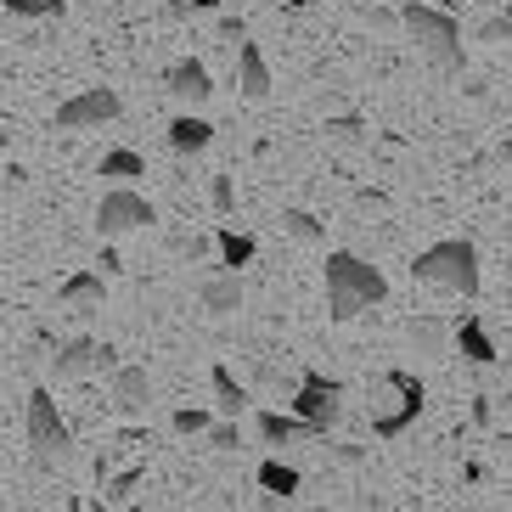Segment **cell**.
I'll return each mask as SVG.
<instances>
[{
	"instance_id": "obj_1",
	"label": "cell",
	"mask_w": 512,
	"mask_h": 512,
	"mask_svg": "<svg viewBox=\"0 0 512 512\" xmlns=\"http://www.w3.org/2000/svg\"><path fill=\"white\" fill-rule=\"evenodd\" d=\"M383 299H389V282H383L377 265H366L361 254H327V310H332V321H355Z\"/></svg>"
},
{
	"instance_id": "obj_2",
	"label": "cell",
	"mask_w": 512,
	"mask_h": 512,
	"mask_svg": "<svg viewBox=\"0 0 512 512\" xmlns=\"http://www.w3.org/2000/svg\"><path fill=\"white\" fill-rule=\"evenodd\" d=\"M411 276L428 287H445V293H462V299H479V248L467 237H445L434 248H422Z\"/></svg>"
},
{
	"instance_id": "obj_3",
	"label": "cell",
	"mask_w": 512,
	"mask_h": 512,
	"mask_svg": "<svg viewBox=\"0 0 512 512\" xmlns=\"http://www.w3.org/2000/svg\"><path fill=\"white\" fill-rule=\"evenodd\" d=\"M400 29H406L411 40H417V51H428L439 68H451V74H462V68H467L462 29H456L451 12H434V6H406V12H400Z\"/></svg>"
},
{
	"instance_id": "obj_4",
	"label": "cell",
	"mask_w": 512,
	"mask_h": 512,
	"mask_svg": "<svg viewBox=\"0 0 512 512\" xmlns=\"http://www.w3.org/2000/svg\"><path fill=\"white\" fill-rule=\"evenodd\" d=\"M29 445H34V467L40 473H51L57 462H68V422L57 417V400H51V389H34L29 394Z\"/></svg>"
},
{
	"instance_id": "obj_5",
	"label": "cell",
	"mask_w": 512,
	"mask_h": 512,
	"mask_svg": "<svg viewBox=\"0 0 512 512\" xmlns=\"http://www.w3.org/2000/svg\"><path fill=\"white\" fill-rule=\"evenodd\" d=\"M141 226H152V203L119 181L102 197V209H96V231H102V237H130V231H141Z\"/></svg>"
},
{
	"instance_id": "obj_6",
	"label": "cell",
	"mask_w": 512,
	"mask_h": 512,
	"mask_svg": "<svg viewBox=\"0 0 512 512\" xmlns=\"http://www.w3.org/2000/svg\"><path fill=\"white\" fill-rule=\"evenodd\" d=\"M338 400H344V389H338V383H332V377L310 372V377H304V383H299V400H293V417L316 422L321 434H327L332 422L344 417V406H338Z\"/></svg>"
},
{
	"instance_id": "obj_7",
	"label": "cell",
	"mask_w": 512,
	"mask_h": 512,
	"mask_svg": "<svg viewBox=\"0 0 512 512\" xmlns=\"http://www.w3.org/2000/svg\"><path fill=\"white\" fill-rule=\"evenodd\" d=\"M119 91H107V85H96V91H79L68 96V102L57 107V124L62 130H91V124H113L119 119Z\"/></svg>"
},
{
	"instance_id": "obj_8",
	"label": "cell",
	"mask_w": 512,
	"mask_h": 512,
	"mask_svg": "<svg viewBox=\"0 0 512 512\" xmlns=\"http://www.w3.org/2000/svg\"><path fill=\"white\" fill-rule=\"evenodd\" d=\"M383 383H389V389L400 394V411H389V417H372V428H377L383 439H400V434L411 428V422H417V411H422V383H417L411 372H389Z\"/></svg>"
},
{
	"instance_id": "obj_9",
	"label": "cell",
	"mask_w": 512,
	"mask_h": 512,
	"mask_svg": "<svg viewBox=\"0 0 512 512\" xmlns=\"http://www.w3.org/2000/svg\"><path fill=\"white\" fill-rule=\"evenodd\" d=\"M169 96H175V102H186V107H203L214 96V79H209V68H203V62H175V68H169Z\"/></svg>"
},
{
	"instance_id": "obj_10",
	"label": "cell",
	"mask_w": 512,
	"mask_h": 512,
	"mask_svg": "<svg viewBox=\"0 0 512 512\" xmlns=\"http://www.w3.org/2000/svg\"><path fill=\"white\" fill-rule=\"evenodd\" d=\"M237 85L248 102H265L271 96V68H265V51L254 40H237Z\"/></svg>"
},
{
	"instance_id": "obj_11",
	"label": "cell",
	"mask_w": 512,
	"mask_h": 512,
	"mask_svg": "<svg viewBox=\"0 0 512 512\" xmlns=\"http://www.w3.org/2000/svg\"><path fill=\"white\" fill-rule=\"evenodd\" d=\"M107 355H113V349L96 344V338H74V344L57 349V377H91L107 366Z\"/></svg>"
},
{
	"instance_id": "obj_12",
	"label": "cell",
	"mask_w": 512,
	"mask_h": 512,
	"mask_svg": "<svg viewBox=\"0 0 512 512\" xmlns=\"http://www.w3.org/2000/svg\"><path fill=\"white\" fill-rule=\"evenodd\" d=\"M113 400H119L124 417L147 411V400H152V377H147V366H119V372H113Z\"/></svg>"
},
{
	"instance_id": "obj_13",
	"label": "cell",
	"mask_w": 512,
	"mask_h": 512,
	"mask_svg": "<svg viewBox=\"0 0 512 512\" xmlns=\"http://www.w3.org/2000/svg\"><path fill=\"white\" fill-rule=\"evenodd\" d=\"M451 338H456V349H462V361H473V366H490V361H496V344H490V332H484L479 316H462V321L451 327Z\"/></svg>"
},
{
	"instance_id": "obj_14",
	"label": "cell",
	"mask_w": 512,
	"mask_h": 512,
	"mask_svg": "<svg viewBox=\"0 0 512 512\" xmlns=\"http://www.w3.org/2000/svg\"><path fill=\"white\" fill-rule=\"evenodd\" d=\"M203 310L209 316H237L242 310V276L237 271H220L203 282Z\"/></svg>"
},
{
	"instance_id": "obj_15",
	"label": "cell",
	"mask_w": 512,
	"mask_h": 512,
	"mask_svg": "<svg viewBox=\"0 0 512 512\" xmlns=\"http://www.w3.org/2000/svg\"><path fill=\"white\" fill-rule=\"evenodd\" d=\"M259 434H265V445H293V439H327V434L316 428V422L282 417V411H265V417H259Z\"/></svg>"
},
{
	"instance_id": "obj_16",
	"label": "cell",
	"mask_w": 512,
	"mask_h": 512,
	"mask_svg": "<svg viewBox=\"0 0 512 512\" xmlns=\"http://www.w3.org/2000/svg\"><path fill=\"white\" fill-rule=\"evenodd\" d=\"M209 141H214V124L197 119V113H181V119L169 124V147L175 152H203Z\"/></svg>"
},
{
	"instance_id": "obj_17",
	"label": "cell",
	"mask_w": 512,
	"mask_h": 512,
	"mask_svg": "<svg viewBox=\"0 0 512 512\" xmlns=\"http://www.w3.org/2000/svg\"><path fill=\"white\" fill-rule=\"evenodd\" d=\"M102 299H107V287H102V276H91V271H79V276L62 282V304H68V310H96Z\"/></svg>"
},
{
	"instance_id": "obj_18",
	"label": "cell",
	"mask_w": 512,
	"mask_h": 512,
	"mask_svg": "<svg viewBox=\"0 0 512 512\" xmlns=\"http://www.w3.org/2000/svg\"><path fill=\"white\" fill-rule=\"evenodd\" d=\"M406 338L422 349V355H445V344H451V327H445V321H428V316H422V321H411V327H406Z\"/></svg>"
},
{
	"instance_id": "obj_19",
	"label": "cell",
	"mask_w": 512,
	"mask_h": 512,
	"mask_svg": "<svg viewBox=\"0 0 512 512\" xmlns=\"http://www.w3.org/2000/svg\"><path fill=\"white\" fill-rule=\"evenodd\" d=\"M282 226L293 242H304V248H316V242H327V226H321L316 214H304V209H287L282 214Z\"/></svg>"
},
{
	"instance_id": "obj_20",
	"label": "cell",
	"mask_w": 512,
	"mask_h": 512,
	"mask_svg": "<svg viewBox=\"0 0 512 512\" xmlns=\"http://www.w3.org/2000/svg\"><path fill=\"white\" fill-rule=\"evenodd\" d=\"M209 383H214V394H220V411H226V417H237V411H242V400H248V394H242V383L226 372V366H214V372H209Z\"/></svg>"
},
{
	"instance_id": "obj_21",
	"label": "cell",
	"mask_w": 512,
	"mask_h": 512,
	"mask_svg": "<svg viewBox=\"0 0 512 512\" xmlns=\"http://www.w3.org/2000/svg\"><path fill=\"white\" fill-rule=\"evenodd\" d=\"M102 175L119 186V181H136V175H147V164H141L136 152H124V147H119V152H107V158H102Z\"/></svg>"
},
{
	"instance_id": "obj_22",
	"label": "cell",
	"mask_w": 512,
	"mask_h": 512,
	"mask_svg": "<svg viewBox=\"0 0 512 512\" xmlns=\"http://www.w3.org/2000/svg\"><path fill=\"white\" fill-rule=\"evenodd\" d=\"M220 259H226V271H242V265L254 259V237H237V231H220Z\"/></svg>"
},
{
	"instance_id": "obj_23",
	"label": "cell",
	"mask_w": 512,
	"mask_h": 512,
	"mask_svg": "<svg viewBox=\"0 0 512 512\" xmlns=\"http://www.w3.org/2000/svg\"><path fill=\"white\" fill-rule=\"evenodd\" d=\"M259 484H265L271 496H293V490H299V473L282 467V462H265V467H259Z\"/></svg>"
},
{
	"instance_id": "obj_24",
	"label": "cell",
	"mask_w": 512,
	"mask_h": 512,
	"mask_svg": "<svg viewBox=\"0 0 512 512\" xmlns=\"http://www.w3.org/2000/svg\"><path fill=\"white\" fill-rule=\"evenodd\" d=\"M12 17H62V0H6Z\"/></svg>"
},
{
	"instance_id": "obj_25",
	"label": "cell",
	"mask_w": 512,
	"mask_h": 512,
	"mask_svg": "<svg viewBox=\"0 0 512 512\" xmlns=\"http://www.w3.org/2000/svg\"><path fill=\"white\" fill-rule=\"evenodd\" d=\"M209 197H214V209H220V214H231V203H237V186H231V175H214Z\"/></svg>"
},
{
	"instance_id": "obj_26",
	"label": "cell",
	"mask_w": 512,
	"mask_h": 512,
	"mask_svg": "<svg viewBox=\"0 0 512 512\" xmlns=\"http://www.w3.org/2000/svg\"><path fill=\"white\" fill-rule=\"evenodd\" d=\"M175 428L181 434H203L209 428V411H175Z\"/></svg>"
},
{
	"instance_id": "obj_27",
	"label": "cell",
	"mask_w": 512,
	"mask_h": 512,
	"mask_svg": "<svg viewBox=\"0 0 512 512\" xmlns=\"http://www.w3.org/2000/svg\"><path fill=\"white\" fill-rule=\"evenodd\" d=\"M209 445H214V451H237V428H231V422H226V428H214Z\"/></svg>"
},
{
	"instance_id": "obj_28",
	"label": "cell",
	"mask_w": 512,
	"mask_h": 512,
	"mask_svg": "<svg viewBox=\"0 0 512 512\" xmlns=\"http://www.w3.org/2000/svg\"><path fill=\"white\" fill-rule=\"evenodd\" d=\"M220 40H231V46H237V40H248V29H242V17H220Z\"/></svg>"
},
{
	"instance_id": "obj_29",
	"label": "cell",
	"mask_w": 512,
	"mask_h": 512,
	"mask_svg": "<svg viewBox=\"0 0 512 512\" xmlns=\"http://www.w3.org/2000/svg\"><path fill=\"white\" fill-rule=\"evenodd\" d=\"M366 23H372V29H383V34H394V29H400V17H394V12H383V6H377V12H366Z\"/></svg>"
},
{
	"instance_id": "obj_30",
	"label": "cell",
	"mask_w": 512,
	"mask_h": 512,
	"mask_svg": "<svg viewBox=\"0 0 512 512\" xmlns=\"http://www.w3.org/2000/svg\"><path fill=\"white\" fill-rule=\"evenodd\" d=\"M484 40H512V17H496V23H484Z\"/></svg>"
},
{
	"instance_id": "obj_31",
	"label": "cell",
	"mask_w": 512,
	"mask_h": 512,
	"mask_svg": "<svg viewBox=\"0 0 512 512\" xmlns=\"http://www.w3.org/2000/svg\"><path fill=\"white\" fill-rule=\"evenodd\" d=\"M287 6H299V12H304V6H310V0H287Z\"/></svg>"
},
{
	"instance_id": "obj_32",
	"label": "cell",
	"mask_w": 512,
	"mask_h": 512,
	"mask_svg": "<svg viewBox=\"0 0 512 512\" xmlns=\"http://www.w3.org/2000/svg\"><path fill=\"white\" fill-rule=\"evenodd\" d=\"M0 147H6V130H0Z\"/></svg>"
}]
</instances>
